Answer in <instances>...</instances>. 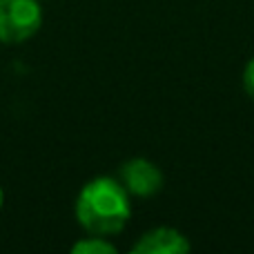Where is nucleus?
Returning a JSON list of instances; mask_svg holds the SVG:
<instances>
[{
    "label": "nucleus",
    "instance_id": "obj_7",
    "mask_svg": "<svg viewBox=\"0 0 254 254\" xmlns=\"http://www.w3.org/2000/svg\"><path fill=\"white\" fill-rule=\"evenodd\" d=\"M2 203H4V192H2V185H0V210H2Z\"/></svg>",
    "mask_w": 254,
    "mask_h": 254
},
{
    "label": "nucleus",
    "instance_id": "obj_3",
    "mask_svg": "<svg viewBox=\"0 0 254 254\" xmlns=\"http://www.w3.org/2000/svg\"><path fill=\"white\" fill-rule=\"evenodd\" d=\"M121 183L125 185V190L131 196L138 198H149L154 194H158L163 190L165 176H163L161 167L156 163H152L149 158L136 156L129 158L121 165Z\"/></svg>",
    "mask_w": 254,
    "mask_h": 254
},
{
    "label": "nucleus",
    "instance_id": "obj_5",
    "mask_svg": "<svg viewBox=\"0 0 254 254\" xmlns=\"http://www.w3.org/2000/svg\"><path fill=\"white\" fill-rule=\"evenodd\" d=\"M71 252H78V254H116V246L110 243L107 237L89 234V237L76 241L74 246H71Z\"/></svg>",
    "mask_w": 254,
    "mask_h": 254
},
{
    "label": "nucleus",
    "instance_id": "obj_1",
    "mask_svg": "<svg viewBox=\"0 0 254 254\" xmlns=\"http://www.w3.org/2000/svg\"><path fill=\"white\" fill-rule=\"evenodd\" d=\"M74 212L78 225L87 234L112 237L123 232L131 216L129 192L119 179L96 176L80 188Z\"/></svg>",
    "mask_w": 254,
    "mask_h": 254
},
{
    "label": "nucleus",
    "instance_id": "obj_6",
    "mask_svg": "<svg viewBox=\"0 0 254 254\" xmlns=\"http://www.w3.org/2000/svg\"><path fill=\"white\" fill-rule=\"evenodd\" d=\"M243 87H246L248 96L254 98V58H250L243 69Z\"/></svg>",
    "mask_w": 254,
    "mask_h": 254
},
{
    "label": "nucleus",
    "instance_id": "obj_2",
    "mask_svg": "<svg viewBox=\"0 0 254 254\" xmlns=\"http://www.w3.org/2000/svg\"><path fill=\"white\" fill-rule=\"evenodd\" d=\"M43 7L38 0H0V43L20 45L38 34Z\"/></svg>",
    "mask_w": 254,
    "mask_h": 254
},
{
    "label": "nucleus",
    "instance_id": "obj_4",
    "mask_svg": "<svg viewBox=\"0 0 254 254\" xmlns=\"http://www.w3.org/2000/svg\"><path fill=\"white\" fill-rule=\"evenodd\" d=\"M192 250L188 237L176 228H152L138 237L131 252L134 254H188Z\"/></svg>",
    "mask_w": 254,
    "mask_h": 254
}]
</instances>
